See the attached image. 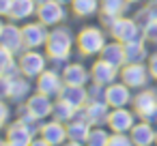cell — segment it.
<instances>
[{"mask_svg": "<svg viewBox=\"0 0 157 146\" xmlns=\"http://www.w3.org/2000/svg\"><path fill=\"white\" fill-rule=\"evenodd\" d=\"M108 35L110 39L114 41H121V43H129V41H136V39H142V24L136 20V17H116L112 22V26L108 28Z\"/></svg>", "mask_w": 157, "mask_h": 146, "instance_id": "cell-4", "label": "cell"}, {"mask_svg": "<svg viewBox=\"0 0 157 146\" xmlns=\"http://www.w3.org/2000/svg\"><path fill=\"white\" fill-rule=\"evenodd\" d=\"M103 60H108L110 65H114V67H118V69H123L125 65H127V54H125V43H121V41H108V45L101 50V54H99Z\"/></svg>", "mask_w": 157, "mask_h": 146, "instance_id": "cell-20", "label": "cell"}, {"mask_svg": "<svg viewBox=\"0 0 157 146\" xmlns=\"http://www.w3.org/2000/svg\"><path fill=\"white\" fill-rule=\"evenodd\" d=\"M110 105L105 99H88V103L84 107L78 110L75 118L80 120H88L93 127H99V125H105L108 122V116H110Z\"/></svg>", "mask_w": 157, "mask_h": 146, "instance_id": "cell-8", "label": "cell"}, {"mask_svg": "<svg viewBox=\"0 0 157 146\" xmlns=\"http://www.w3.org/2000/svg\"><path fill=\"white\" fill-rule=\"evenodd\" d=\"M15 60H17V56H15L13 52H9L7 47H2V45H0V71L5 73V71H7V69H9L13 62H15Z\"/></svg>", "mask_w": 157, "mask_h": 146, "instance_id": "cell-34", "label": "cell"}, {"mask_svg": "<svg viewBox=\"0 0 157 146\" xmlns=\"http://www.w3.org/2000/svg\"><path fill=\"white\" fill-rule=\"evenodd\" d=\"M125 54H127V62H146L151 56L144 39H136V41L125 43Z\"/></svg>", "mask_w": 157, "mask_h": 146, "instance_id": "cell-25", "label": "cell"}, {"mask_svg": "<svg viewBox=\"0 0 157 146\" xmlns=\"http://www.w3.org/2000/svg\"><path fill=\"white\" fill-rule=\"evenodd\" d=\"M131 107L136 110L140 120L157 125V90L155 88H142L133 95Z\"/></svg>", "mask_w": 157, "mask_h": 146, "instance_id": "cell-3", "label": "cell"}, {"mask_svg": "<svg viewBox=\"0 0 157 146\" xmlns=\"http://www.w3.org/2000/svg\"><path fill=\"white\" fill-rule=\"evenodd\" d=\"M60 99H65L67 103H71L73 107H84L86 103H88V99H90V95H88V86H69V84H65V88H63V92H60Z\"/></svg>", "mask_w": 157, "mask_h": 146, "instance_id": "cell-21", "label": "cell"}, {"mask_svg": "<svg viewBox=\"0 0 157 146\" xmlns=\"http://www.w3.org/2000/svg\"><path fill=\"white\" fill-rule=\"evenodd\" d=\"M5 140L9 146H30V142L35 140V135L20 122V120H13L5 127Z\"/></svg>", "mask_w": 157, "mask_h": 146, "instance_id": "cell-17", "label": "cell"}, {"mask_svg": "<svg viewBox=\"0 0 157 146\" xmlns=\"http://www.w3.org/2000/svg\"><path fill=\"white\" fill-rule=\"evenodd\" d=\"M108 146H136V144H133V140H131L129 133H114L112 131Z\"/></svg>", "mask_w": 157, "mask_h": 146, "instance_id": "cell-33", "label": "cell"}, {"mask_svg": "<svg viewBox=\"0 0 157 146\" xmlns=\"http://www.w3.org/2000/svg\"><path fill=\"white\" fill-rule=\"evenodd\" d=\"M63 146H86V144H82V142H73V140H67Z\"/></svg>", "mask_w": 157, "mask_h": 146, "instance_id": "cell-41", "label": "cell"}, {"mask_svg": "<svg viewBox=\"0 0 157 146\" xmlns=\"http://www.w3.org/2000/svg\"><path fill=\"white\" fill-rule=\"evenodd\" d=\"M73 45H75V37L71 35V30L67 26L58 24V26L50 28V37H48V43H45V54L50 58V67L63 71L65 65L69 62Z\"/></svg>", "mask_w": 157, "mask_h": 146, "instance_id": "cell-1", "label": "cell"}, {"mask_svg": "<svg viewBox=\"0 0 157 146\" xmlns=\"http://www.w3.org/2000/svg\"><path fill=\"white\" fill-rule=\"evenodd\" d=\"M69 7H71L75 17H90L99 11L101 0H71Z\"/></svg>", "mask_w": 157, "mask_h": 146, "instance_id": "cell-27", "label": "cell"}, {"mask_svg": "<svg viewBox=\"0 0 157 146\" xmlns=\"http://www.w3.org/2000/svg\"><path fill=\"white\" fill-rule=\"evenodd\" d=\"M35 2H37V5H41V2H43V0H35Z\"/></svg>", "mask_w": 157, "mask_h": 146, "instance_id": "cell-46", "label": "cell"}, {"mask_svg": "<svg viewBox=\"0 0 157 146\" xmlns=\"http://www.w3.org/2000/svg\"><path fill=\"white\" fill-rule=\"evenodd\" d=\"M90 129H93V125H90L88 120L73 118L71 122H67V137L73 140V142L86 144V140H88V135H90Z\"/></svg>", "mask_w": 157, "mask_h": 146, "instance_id": "cell-24", "label": "cell"}, {"mask_svg": "<svg viewBox=\"0 0 157 146\" xmlns=\"http://www.w3.org/2000/svg\"><path fill=\"white\" fill-rule=\"evenodd\" d=\"M0 131H2V129H0Z\"/></svg>", "mask_w": 157, "mask_h": 146, "instance_id": "cell-47", "label": "cell"}, {"mask_svg": "<svg viewBox=\"0 0 157 146\" xmlns=\"http://www.w3.org/2000/svg\"><path fill=\"white\" fill-rule=\"evenodd\" d=\"M127 2H129V5H140L142 0H127Z\"/></svg>", "mask_w": 157, "mask_h": 146, "instance_id": "cell-43", "label": "cell"}, {"mask_svg": "<svg viewBox=\"0 0 157 146\" xmlns=\"http://www.w3.org/2000/svg\"><path fill=\"white\" fill-rule=\"evenodd\" d=\"M136 20L138 22H155L157 20V0H146V5L138 11V15H136Z\"/></svg>", "mask_w": 157, "mask_h": 146, "instance_id": "cell-31", "label": "cell"}, {"mask_svg": "<svg viewBox=\"0 0 157 146\" xmlns=\"http://www.w3.org/2000/svg\"><path fill=\"white\" fill-rule=\"evenodd\" d=\"M17 120H20V122H22V125H24V127H26V129H28V131H30V133L35 135V137L39 135V129H41V120H39V118H35V116H33L30 112H26L24 107H20V116H17Z\"/></svg>", "mask_w": 157, "mask_h": 146, "instance_id": "cell-30", "label": "cell"}, {"mask_svg": "<svg viewBox=\"0 0 157 146\" xmlns=\"http://www.w3.org/2000/svg\"><path fill=\"white\" fill-rule=\"evenodd\" d=\"M138 114L133 107H112L110 110V116H108V129L114 131V133H129L133 129V125L138 122L136 120Z\"/></svg>", "mask_w": 157, "mask_h": 146, "instance_id": "cell-10", "label": "cell"}, {"mask_svg": "<svg viewBox=\"0 0 157 146\" xmlns=\"http://www.w3.org/2000/svg\"><path fill=\"white\" fill-rule=\"evenodd\" d=\"M41 24H45L48 28H54L58 24L65 22L67 17V7L60 0H43V2L37 7V15H35Z\"/></svg>", "mask_w": 157, "mask_h": 146, "instance_id": "cell-7", "label": "cell"}, {"mask_svg": "<svg viewBox=\"0 0 157 146\" xmlns=\"http://www.w3.org/2000/svg\"><path fill=\"white\" fill-rule=\"evenodd\" d=\"M118 77H121V69L114 67V65H110V62L103 60V58L95 60L93 67H90V80H93L95 84L103 86V88L110 86V84H114V82H118Z\"/></svg>", "mask_w": 157, "mask_h": 146, "instance_id": "cell-13", "label": "cell"}, {"mask_svg": "<svg viewBox=\"0 0 157 146\" xmlns=\"http://www.w3.org/2000/svg\"><path fill=\"white\" fill-rule=\"evenodd\" d=\"M13 2H15V0H0V17L9 20V15L13 11Z\"/></svg>", "mask_w": 157, "mask_h": 146, "instance_id": "cell-38", "label": "cell"}, {"mask_svg": "<svg viewBox=\"0 0 157 146\" xmlns=\"http://www.w3.org/2000/svg\"><path fill=\"white\" fill-rule=\"evenodd\" d=\"M78 114V107H73L71 103H67L65 99H54V110H52V118L54 120H60V122H71Z\"/></svg>", "mask_w": 157, "mask_h": 146, "instance_id": "cell-26", "label": "cell"}, {"mask_svg": "<svg viewBox=\"0 0 157 146\" xmlns=\"http://www.w3.org/2000/svg\"><path fill=\"white\" fill-rule=\"evenodd\" d=\"M110 107H125L133 101V92L125 82H114L110 86H105V97Z\"/></svg>", "mask_w": 157, "mask_h": 146, "instance_id": "cell-16", "label": "cell"}, {"mask_svg": "<svg viewBox=\"0 0 157 146\" xmlns=\"http://www.w3.org/2000/svg\"><path fill=\"white\" fill-rule=\"evenodd\" d=\"M105 45H108V37L105 30L99 26H84L75 35V47L82 56H99Z\"/></svg>", "mask_w": 157, "mask_h": 146, "instance_id": "cell-2", "label": "cell"}, {"mask_svg": "<svg viewBox=\"0 0 157 146\" xmlns=\"http://www.w3.org/2000/svg\"><path fill=\"white\" fill-rule=\"evenodd\" d=\"M11 97V77L9 75H0V99H9Z\"/></svg>", "mask_w": 157, "mask_h": 146, "instance_id": "cell-36", "label": "cell"}, {"mask_svg": "<svg viewBox=\"0 0 157 146\" xmlns=\"http://www.w3.org/2000/svg\"><path fill=\"white\" fill-rule=\"evenodd\" d=\"M88 95H90V99H103V97H105V88L93 82V84L88 86Z\"/></svg>", "mask_w": 157, "mask_h": 146, "instance_id": "cell-37", "label": "cell"}, {"mask_svg": "<svg viewBox=\"0 0 157 146\" xmlns=\"http://www.w3.org/2000/svg\"><path fill=\"white\" fill-rule=\"evenodd\" d=\"M11 120V107L5 99H0V129H5Z\"/></svg>", "mask_w": 157, "mask_h": 146, "instance_id": "cell-35", "label": "cell"}, {"mask_svg": "<svg viewBox=\"0 0 157 146\" xmlns=\"http://www.w3.org/2000/svg\"><path fill=\"white\" fill-rule=\"evenodd\" d=\"M17 62H20L22 75H26L28 80H37V77L50 67L48 54H41L39 50H24V52L17 56Z\"/></svg>", "mask_w": 157, "mask_h": 146, "instance_id": "cell-5", "label": "cell"}, {"mask_svg": "<svg viewBox=\"0 0 157 146\" xmlns=\"http://www.w3.org/2000/svg\"><path fill=\"white\" fill-rule=\"evenodd\" d=\"M146 65H148V73H151V77H153V80H157V52L148 56Z\"/></svg>", "mask_w": 157, "mask_h": 146, "instance_id": "cell-39", "label": "cell"}, {"mask_svg": "<svg viewBox=\"0 0 157 146\" xmlns=\"http://www.w3.org/2000/svg\"><path fill=\"white\" fill-rule=\"evenodd\" d=\"M5 26H7V22H5V17H0V37H2V30H5Z\"/></svg>", "mask_w": 157, "mask_h": 146, "instance_id": "cell-42", "label": "cell"}, {"mask_svg": "<svg viewBox=\"0 0 157 146\" xmlns=\"http://www.w3.org/2000/svg\"><path fill=\"white\" fill-rule=\"evenodd\" d=\"M148 80H151V73H148V65L146 62H127L121 69V82H125L131 90L146 88Z\"/></svg>", "mask_w": 157, "mask_h": 146, "instance_id": "cell-9", "label": "cell"}, {"mask_svg": "<svg viewBox=\"0 0 157 146\" xmlns=\"http://www.w3.org/2000/svg\"><path fill=\"white\" fill-rule=\"evenodd\" d=\"M37 7H39V5L35 2V0H15L9 20H11V22H26V20H30L33 15H37Z\"/></svg>", "mask_w": 157, "mask_h": 146, "instance_id": "cell-23", "label": "cell"}, {"mask_svg": "<svg viewBox=\"0 0 157 146\" xmlns=\"http://www.w3.org/2000/svg\"><path fill=\"white\" fill-rule=\"evenodd\" d=\"M30 146H52V144H50L48 140H43L41 135H37V137H35V140L30 142Z\"/></svg>", "mask_w": 157, "mask_h": 146, "instance_id": "cell-40", "label": "cell"}, {"mask_svg": "<svg viewBox=\"0 0 157 146\" xmlns=\"http://www.w3.org/2000/svg\"><path fill=\"white\" fill-rule=\"evenodd\" d=\"M33 80H28L26 75H17V77H11V97L9 101H15V103H22L30 97V90H33Z\"/></svg>", "mask_w": 157, "mask_h": 146, "instance_id": "cell-22", "label": "cell"}, {"mask_svg": "<svg viewBox=\"0 0 157 146\" xmlns=\"http://www.w3.org/2000/svg\"><path fill=\"white\" fill-rule=\"evenodd\" d=\"M65 88V80H63V71L54 69V67H48L37 80H35V90L52 97V99H58L60 92Z\"/></svg>", "mask_w": 157, "mask_h": 146, "instance_id": "cell-6", "label": "cell"}, {"mask_svg": "<svg viewBox=\"0 0 157 146\" xmlns=\"http://www.w3.org/2000/svg\"><path fill=\"white\" fill-rule=\"evenodd\" d=\"M22 35H24V45L26 50H41L45 47L48 43V37H50V28L45 24H41L39 20L37 22H26L22 26Z\"/></svg>", "mask_w": 157, "mask_h": 146, "instance_id": "cell-11", "label": "cell"}, {"mask_svg": "<svg viewBox=\"0 0 157 146\" xmlns=\"http://www.w3.org/2000/svg\"><path fill=\"white\" fill-rule=\"evenodd\" d=\"M129 135L136 146H157V131L153 129V122L138 120L133 129L129 131Z\"/></svg>", "mask_w": 157, "mask_h": 146, "instance_id": "cell-19", "label": "cell"}, {"mask_svg": "<svg viewBox=\"0 0 157 146\" xmlns=\"http://www.w3.org/2000/svg\"><path fill=\"white\" fill-rule=\"evenodd\" d=\"M155 131H157V129H155Z\"/></svg>", "mask_w": 157, "mask_h": 146, "instance_id": "cell-48", "label": "cell"}, {"mask_svg": "<svg viewBox=\"0 0 157 146\" xmlns=\"http://www.w3.org/2000/svg\"><path fill=\"white\" fill-rule=\"evenodd\" d=\"M131 5L127 2V0H101V15H108V17H123L127 13Z\"/></svg>", "mask_w": 157, "mask_h": 146, "instance_id": "cell-28", "label": "cell"}, {"mask_svg": "<svg viewBox=\"0 0 157 146\" xmlns=\"http://www.w3.org/2000/svg\"><path fill=\"white\" fill-rule=\"evenodd\" d=\"M110 135H112V131L105 129L103 125L93 127V129H90V135H88V140H86V146H108Z\"/></svg>", "mask_w": 157, "mask_h": 146, "instance_id": "cell-29", "label": "cell"}, {"mask_svg": "<svg viewBox=\"0 0 157 146\" xmlns=\"http://www.w3.org/2000/svg\"><path fill=\"white\" fill-rule=\"evenodd\" d=\"M63 80L69 86H88L90 80V69H86L80 62H67L63 69Z\"/></svg>", "mask_w": 157, "mask_h": 146, "instance_id": "cell-18", "label": "cell"}, {"mask_svg": "<svg viewBox=\"0 0 157 146\" xmlns=\"http://www.w3.org/2000/svg\"><path fill=\"white\" fill-rule=\"evenodd\" d=\"M60 2H65V5H69V2H71V0H60Z\"/></svg>", "mask_w": 157, "mask_h": 146, "instance_id": "cell-45", "label": "cell"}, {"mask_svg": "<svg viewBox=\"0 0 157 146\" xmlns=\"http://www.w3.org/2000/svg\"><path fill=\"white\" fill-rule=\"evenodd\" d=\"M142 39L146 43L157 45V20L155 22H144L142 24Z\"/></svg>", "mask_w": 157, "mask_h": 146, "instance_id": "cell-32", "label": "cell"}, {"mask_svg": "<svg viewBox=\"0 0 157 146\" xmlns=\"http://www.w3.org/2000/svg\"><path fill=\"white\" fill-rule=\"evenodd\" d=\"M0 146H9V144H7V140H5V137H2V140H0Z\"/></svg>", "mask_w": 157, "mask_h": 146, "instance_id": "cell-44", "label": "cell"}, {"mask_svg": "<svg viewBox=\"0 0 157 146\" xmlns=\"http://www.w3.org/2000/svg\"><path fill=\"white\" fill-rule=\"evenodd\" d=\"M0 45L7 47L9 52H13L15 56H20L26 45H24V35H22V26H17L15 22H7L5 30H2V37H0Z\"/></svg>", "mask_w": 157, "mask_h": 146, "instance_id": "cell-14", "label": "cell"}, {"mask_svg": "<svg viewBox=\"0 0 157 146\" xmlns=\"http://www.w3.org/2000/svg\"><path fill=\"white\" fill-rule=\"evenodd\" d=\"M22 107H24L26 112H30L35 118H39V120H48V118H52L54 99L48 97V95H43V92H39V90H35V92H30V97L24 101Z\"/></svg>", "mask_w": 157, "mask_h": 146, "instance_id": "cell-12", "label": "cell"}, {"mask_svg": "<svg viewBox=\"0 0 157 146\" xmlns=\"http://www.w3.org/2000/svg\"><path fill=\"white\" fill-rule=\"evenodd\" d=\"M39 135H41L43 140H48L52 146H63V144L69 140V137H67V125L60 122V120H54V118L41 120Z\"/></svg>", "mask_w": 157, "mask_h": 146, "instance_id": "cell-15", "label": "cell"}]
</instances>
